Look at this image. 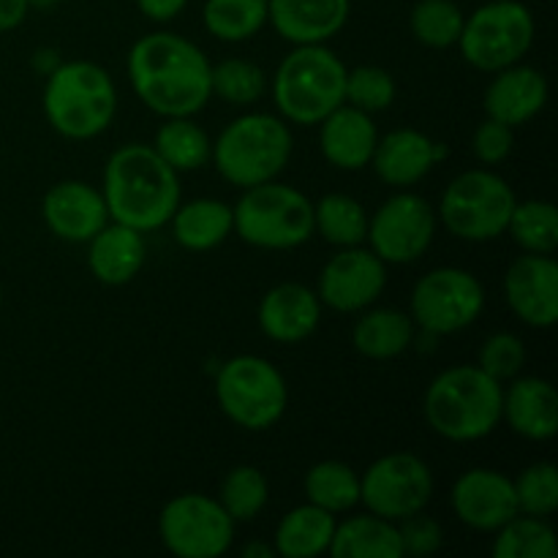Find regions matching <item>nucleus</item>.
Returning <instances> with one entry per match:
<instances>
[{
	"mask_svg": "<svg viewBox=\"0 0 558 558\" xmlns=\"http://www.w3.org/2000/svg\"><path fill=\"white\" fill-rule=\"evenodd\" d=\"M232 232L262 251H292L314 238V202L287 183L243 189L232 207Z\"/></svg>",
	"mask_w": 558,
	"mask_h": 558,
	"instance_id": "7",
	"label": "nucleus"
},
{
	"mask_svg": "<svg viewBox=\"0 0 558 558\" xmlns=\"http://www.w3.org/2000/svg\"><path fill=\"white\" fill-rule=\"evenodd\" d=\"M210 90L232 107H251L267 90V74L245 58H227L210 65Z\"/></svg>",
	"mask_w": 558,
	"mask_h": 558,
	"instance_id": "38",
	"label": "nucleus"
},
{
	"mask_svg": "<svg viewBox=\"0 0 558 558\" xmlns=\"http://www.w3.org/2000/svg\"><path fill=\"white\" fill-rule=\"evenodd\" d=\"M314 232H319L336 248L365 245L368 213L354 196L332 191V194H325L319 202H314Z\"/></svg>",
	"mask_w": 558,
	"mask_h": 558,
	"instance_id": "32",
	"label": "nucleus"
},
{
	"mask_svg": "<svg viewBox=\"0 0 558 558\" xmlns=\"http://www.w3.org/2000/svg\"><path fill=\"white\" fill-rule=\"evenodd\" d=\"M41 218L49 232L65 243H87L112 221L101 189L82 180L54 183L41 199Z\"/></svg>",
	"mask_w": 558,
	"mask_h": 558,
	"instance_id": "18",
	"label": "nucleus"
},
{
	"mask_svg": "<svg viewBox=\"0 0 558 558\" xmlns=\"http://www.w3.org/2000/svg\"><path fill=\"white\" fill-rule=\"evenodd\" d=\"M347 65L327 44L294 47L272 76V101L289 125H319L343 101Z\"/></svg>",
	"mask_w": 558,
	"mask_h": 558,
	"instance_id": "6",
	"label": "nucleus"
},
{
	"mask_svg": "<svg viewBox=\"0 0 558 558\" xmlns=\"http://www.w3.org/2000/svg\"><path fill=\"white\" fill-rule=\"evenodd\" d=\"M58 3H60V0H27V5H31V9H36V11H49V9H54Z\"/></svg>",
	"mask_w": 558,
	"mask_h": 558,
	"instance_id": "48",
	"label": "nucleus"
},
{
	"mask_svg": "<svg viewBox=\"0 0 558 558\" xmlns=\"http://www.w3.org/2000/svg\"><path fill=\"white\" fill-rule=\"evenodd\" d=\"M518 512L550 518L558 510V472L550 461H537L523 469L515 480Z\"/></svg>",
	"mask_w": 558,
	"mask_h": 558,
	"instance_id": "40",
	"label": "nucleus"
},
{
	"mask_svg": "<svg viewBox=\"0 0 558 558\" xmlns=\"http://www.w3.org/2000/svg\"><path fill=\"white\" fill-rule=\"evenodd\" d=\"M49 129L74 142L101 136L118 114L112 74L93 60H65L47 76L41 96Z\"/></svg>",
	"mask_w": 558,
	"mask_h": 558,
	"instance_id": "4",
	"label": "nucleus"
},
{
	"mask_svg": "<svg viewBox=\"0 0 558 558\" xmlns=\"http://www.w3.org/2000/svg\"><path fill=\"white\" fill-rule=\"evenodd\" d=\"M129 82L136 98L161 118H194L213 98L210 60L172 31L147 33L131 47Z\"/></svg>",
	"mask_w": 558,
	"mask_h": 558,
	"instance_id": "1",
	"label": "nucleus"
},
{
	"mask_svg": "<svg viewBox=\"0 0 558 558\" xmlns=\"http://www.w3.org/2000/svg\"><path fill=\"white\" fill-rule=\"evenodd\" d=\"M352 0H267V25L292 47L327 44L347 27Z\"/></svg>",
	"mask_w": 558,
	"mask_h": 558,
	"instance_id": "21",
	"label": "nucleus"
},
{
	"mask_svg": "<svg viewBox=\"0 0 558 558\" xmlns=\"http://www.w3.org/2000/svg\"><path fill=\"white\" fill-rule=\"evenodd\" d=\"M537 22L521 0H490L463 22L458 49L472 69L483 74L521 63L534 47Z\"/></svg>",
	"mask_w": 558,
	"mask_h": 558,
	"instance_id": "10",
	"label": "nucleus"
},
{
	"mask_svg": "<svg viewBox=\"0 0 558 558\" xmlns=\"http://www.w3.org/2000/svg\"><path fill=\"white\" fill-rule=\"evenodd\" d=\"M292 129L281 114L245 112L213 140L210 161L229 185L254 189L278 180L292 161Z\"/></svg>",
	"mask_w": 558,
	"mask_h": 558,
	"instance_id": "5",
	"label": "nucleus"
},
{
	"mask_svg": "<svg viewBox=\"0 0 558 558\" xmlns=\"http://www.w3.org/2000/svg\"><path fill=\"white\" fill-rule=\"evenodd\" d=\"M338 515L322 510V507L305 505L294 507L278 521L272 548L283 558H316L330 554L332 532H336Z\"/></svg>",
	"mask_w": 558,
	"mask_h": 558,
	"instance_id": "28",
	"label": "nucleus"
},
{
	"mask_svg": "<svg viewBox=\"0 0 558 558\" xmlns=\"http://www.w3.org/2000/svg\"><path fill=\"white\" fill-rule=\"evenodd\" d=\"M396 526L403 556H434L436 550H441V545H445V529H441V523L436 521V518H430L425 510L403 518Z\"/></svg>",
	"mask_w": 558,
	"mask_h": 558,
	"instance_id": "42",
	"label": "nucleus"
},
{
	"mask_svg": "<svg viewBox=\"0 0 558 558\" xmlns=\"http://www.w3.org/2000/svg\"><path fill=\"white\" fill-rule=\"evenodd\" d=\"M501 392L505 385L480 365H452L436 374L425 390V423L452 445H472L499 428Z\"/></svg>",
	"mask_w": 558,
	"mask_h": 558,
	"instance_id": "3",
	"label": "nucleus"
},
{
	"mask_svg": "<svg viewBox=\"0 0 558 558\" xmlns=\"http://www.w3.org/2000/svg\"><path fill=\"white\" fill-rule=\"evenodd\" d=\"M526 343L515 336V332H494L483 341L477 352V365L490 376V379L512 381L515 376L523 374L526 368Z\"/></svg>",
	"mask_w": 558,
	"mask_h": 558,
	"instance_id": "41",
	"label": "nucleus"
},
{
	"mask_svg": "<svg viewBox=\"0 0 558 558\" xmlns=\"http://www.w3.org/2000/svg\"><path fill=\"white\" fill-rule=\"evenodd\" d=\"M439 218L425 196L401 189L368 216V248L385 265H412L434 245Z\"/></svg>",
	"mask_w": 558,
	"mask_h": 558,
	"instance_id": "14",
	"label": "nucleus"
},
{
	"mask_svg": "<svg viewBox=\"0 0 558 558\" xmlns=\"http://www.w3.org/2000/svg\"><path fill=\"white\" fill-rule=\"evenodd\" d=\"M398 96L396 76L381 65H357L347 71V87H343V101L363 112L376 114L392 107Z\"/></svg>",
	"mask_w": 558,
	"mask_h": 558,
	"instance_id": "39",
	"label": "nucleus"
},
{
	"mask_svg": "<svg viewBox=\"0 0 558 558\" xmlns=\"http://www.w3.org/2000/svg\"><path fill=\"white\" fill-rule=\"evenodd\" d=\"M185 5H189V0H136V9H140L147 20L161 22V25L178 20L185 11Z\"/></svg>",
	"mask_w": 558,
	"mask_h": 558,
	"instance_id": "44",
	"label": "nucleus"
},
{
	"mask_svg": "<svg viewBox=\"0 0 558 558\" xmlns=\"http://www.w3.org/2000/svg\"><path fill=\"white\" fill-rule=\"evenodd\" d=\"M466 14L456 0H417L409 14V31L414 41L428 49L458 47Z\"/></svg>",
	"mask_w": 558,
	"mask_h": 558,
	"instance_id": "37",
	"label": "nucleus"
},
{
	"mask_svg": "<svg viewBox=\"0 0 558 558\" xmlns=\"http://www.w3.org/2000/svg\"><path fill=\"white\" fill-rule=\"evenodd\" d=\"M303 490L311 505L343 515L360 505V474L343 461H319L305 472Z\"/></svg>",
	"mask_w": 558,
	"mask_h": 558,
	"instance_id": "31",
	"label": "nucleus"
},
{
	"mask_svg": "<svg viewBox=\"0 0 558 558\" xmlns=\"http://www.w3.org/2000/svg\"><path fill=\"white\" fill-rule=\"evenodd\" d=\"M485 287L463 267H436L412 289L409 316L425 336H456L483 316Z\"/></svg>",
	"mask_w": 558,
	"mask_h": 558,
	"instance_id": "11",
	"label": "nucleus"
},
{
	"mask_svg": "<svg viewBox=\"0 0 558 558\" xmlns=\"http://www.w3.org/2000/svg\"><path fill=\"white\" fill-rule=\"evenodd\" d=\"M387 287V265L365 245L338 248L322 267L316 298L338 314H360L381 298Z\"/></svg>",
	"mask_w": 558,
	"mask_h": 558,
	"instance_id": "15",
	"label": "nucleus"
},
{
	"mask_svg": "<svg viewBox=\"0 0 558 558\" xmlns=\"http://www.w3.org/2000/svg\"><path fill=\"white\" fill-rule=\"evenodd\" d=\"M501 392V423L526 441H550L558 434V392L543 376H515Z\"/></svg>",
	"mask_w": 558,
	"mask_h": 558,
	"instance_id": "22",
	"label": "nucleus"
},
{
	"mask_svg": "<svg viewBox=\"0 0 558 558\" xmlns=\"http://www.w3.org/2000/svg\"><path fill=\"white\" fill-rule=\"evenodd\" d=\"M216 401L223 417L243 430H267L281 423L289 387L281 371L259 354L227 360L216 376Z\"/></svg>",
	"mask_w": 558,
	"mask_h": 558,
	"instance_id": "9",
	"label": "nucleus"
},
{
	"mask_svg": "<svg viewBox=\"0 0 558 558\" xmlns=\"http://www.w3.org/2000/svg\"><path fill=\"white\" fill-rule=\"evenodd\" d=\"M31 14L27 0H0V33L16 31Z\"/></svg>",
	"mask_w": 558,
	"mask_h": 558,
	"instance_id": "45",
	"label": "nucleus"
},
{
	"mask_svg": "<svg viewBox=\"0 0 558 558\" xmlns=\"http://www.w3.org/2000/svg\"><path fill=\"white\" fill-rule=\"evenodd\" d=\"M153 150L178 174L196 172L210 163L213 140L199 123H194V118H163L153 140Z\"/></svg>",
	"mask_w": 558,
	"mask_h": 558,
	"instance_id": "30",
	"label": "nucleus"
},
{
	"mask_svg": "<svg viewBox=\"0 0 558 558\" xmlns=\"http://www.w3.org/2000/svg\"><path fill=\"white\" fill-rule=\"evenodd\" d=\"M218 501L234 523H251L262 515V510L270 501V483H267L262 469L240 463L223 474Z\"/></svg>",
	"mask_w": 558,
	"mask_h": 558,
	"instance_id": "36",
	"label": "nucleus"
},
{
	"mask_svg": "<svg viewBox=\"0 0 558 558\" xmlns=\"http://www.w3.org/2000/svg\"><path fill=\"white\" fill-rule=\"evenodd\" d=\"M490 554L494 558H556L558 543L550 518L518 512L494 532Z\"/></svg>",
	"mask_w": 558,
	"mask_h": 558,
	"instance_id": "33",
	"label": "nucleus"
},
{
	"mask_svg": "<svg viewBox=\"0 0 558 558\" xmlns=\"http://www.w3.org/2000/svg\"><path fill=\"white\" fill-rule=\"evenodd\" d=\"M243 556L245 558H272L276 556V548H272V543H259V539H256V543L245 545Z\"/></svg>",
	"mask_w": 558,
	"mask_h": 558,
	"instance_id": "47",
	"label": "nucleus"
},
{
	"mask_svg": "<svg viewBox=\"0 0 558 558\" xmlns=\"http://www.w3.org/2000/svg\"><path fill=\"white\" fill-rule=\"evenodd\" d=\"M505 300L512 314L534 330L558 322V265L554 254H521L505 272Z\"/></svg>",
	"mask_w": 558,
	"mask_h": 558,
	"instance_id": "17",
	"label": "nucleus"
},
{
	"mask_svg": "<svg viewBox=\"0 0 558 558\" xmlns=\"http://www.w3.org/2000/svg\"><path fill=\"white\" fill-rule=\"evenodd\" d=\"M371 169L390 189H412L436 167L434 140L417 129H392L379 136Z\"/></svg>",
	"mask_w": 558,
	"mask_h": 558,
	"instance_id": "24",
	"label": "nucleus"
},
{
	"mask_svg": "<svg viewBox=\"0 0 558 558\" xmlns=\"http://www.w3.org/2000/svg\"><path fill=\"white\" fill-rule=\"evenodd\" d=\"M256 319H259V330L270 341L294 347V343L308 341L319 330L322 303L314 289L305 283L283 281L267 289L265 298L259 300Z\"/></svg>",
	"mask_w": 558,
	"mask_h": 558,
	"instance_id": "19",
	"label": "nucleus"
},
{
	"mask_svg": "<svg viewBox=\"0 0 558 558\" xmlns=\"http://www.w3.org/2000/svg\"><path fill=\"white\" fill-rule=\"evenodd\" d=\"M60 63H63V60H60V52H58V49H54V47H41V49H36V52H33V58H31V65H33V69H36L41 76L52 74V71L58 69Z\"/></svg>",
	"mask_w": 558,
	"mask_h": 558,
	"instance_id": "46",
	"label": "nucleus"
},
{
	"mask_svg": "<svg viewBox=\"0 0 558 558\" xmlns=\"http://www.w3.org/2000/svg\"><path fill=\"white\" fill-rule=\"evenodd\" d=\"M169 227L180 248L205 254V251L218 248L232 234V205L210 199V196L180 202L178 210L169 218Z\"/></svg>",
	"mask_w": 558,
	"mask_h": 558,
	"instance_id": "27",
	"label": "nucleus"
},
{
	"mask_svg": "<svg viewBox=\"0 0 558 558\" xmlns=\"http://www.w3.org/2000/svg\"><path fill=\"white\" fill-rule=\"evenodd\" d=\"M412 316L398 308H365L352 327V347L363 357L387 363L407 352L414 343Z\"/></svg>",
	"mask_w": 558,
	"mask_h": 558,
	"instance_id": "26",
	"label": "nucleus"
},
{
	"mask_svg": "<svg viewBox=\"0 0 558 558\" xmlns=\"http://www.w3.org/2000/svg\"><path fill=\"white\" fill-rule=\"evenodd\" d=\"M507 234L523 254H554L558 248V210L554 202H515Z\"/></svg>",
	"mask_w": 558,
	"mask_h": 558,
	"instance_id": "35",
	"label": "nucleus"
},
{
	"mask_svg": "<svg viewBox=\"0 0 558 558\" xmlns=\"http://www.w3.org/2000/svg\"><path fill=\"white\" fill-rule=\"evenodd\" d=\"M202 22L218 41H251L267 25V0H205Z\"/></svg>",
	"mask_w": 558,
	"mask_h": 558,
	"instance_id": "34",
	"label": "nucleus"
},
{
	"mask_svg": "<svg viewBox=\"0 0 558 558\" xmlns=\"http://www.w3.org/2000/svg\"><path fill=\"white\" fill-rule=\"evenodd\" d=\"M548 96L550 87L543 71L521 60V63L494 71V80L485 87L483 107L488 118L510 129H521L543 112Z\"/></svg>",
	"mask_w": 558,
	"mask_h": 558,
	"instance_id": "20",
	"label": "nucleus"
},
{
	"mask_svg": "<svg viewBox=\"0 0 558 558\" xmlns=\"http://www.w3.org/2000/svg\"><path fill=\"white\" fill-rule=\"evenodd\" d=\"M379 142L374 114L341 104L319 123V150L330 167L341 172H360L371 163Z\"/></svg>",
	"mask_w": 558,
	"mask_h": 558,
	"instance_id": "23",
	"label": "nucleus"
},
{
	"mask_svg": "<svg viewBox=\"0 0 558 558\" xmlns=\"http://www.w3.org/2000/svg\"><path fill=\"white\" fill-rule=\"evenodd\" d=\"M515 147V129L499 123L494 118H485L472 134V153L483 167H499L510 158Z\"/></svg>",
	"mask_w": 558,
	"mask_h": 558,
	"instance_id": "43",
	"label": "nucleus"
},
{
	"mask_svg": "<svg viewBox=\"0 0 558 558\" xmlns=\"http://www.w3.org/2000/svg\"><path fill=\"white\" fill-rule=\"evenodd\" d=\"M101 194L109 218L136 232H158L183 202L180 174L153 150V145L129 142L109 156Z\"/></svg>",
	"mask_w": 558,
	"mask_h": 558,
	"instance_id": "2",
	"label": "nucleus"
},
{
	"mask_svg": "<svg viewBox=\"0 0 558 558\" xmlns=\"http://www.w3.org/2000/svg\"><path fill=\"white\" fill-rule=\"evenodd\" d=\"M434 472L417 452H387L360 474V505L385 521H403L428 510Z\"/></svg>",
	"mask_w": 558,
	"mask_h": 558,
	"instance_id": "12",
	"label": "nucleus"
},
{
	"mask_svg": "<svg viewBox=\"0 0 558 558\" xmlns=\"http://www.w3.org/2000/svg\"><path fill=\"white\" fill-rule=\"evenodd\" d=\"M238 523L207 494H178L158 515V537L178 558H218L234 543Z\"/></svg>",
	"mask_w": 558,
	"mask_h": 558,
	"instance_id": "13",
	"label": "nucleus"
},
{
	"mask_svg": "<svg viewBox=\"0 0 558 558\" xmlns=\"http://www.w3.org/2000/svg\"><path fill=\"white\" fill-rule=\"evenodd\" d=\"M332 558H401V539L392 521L365 512V515L343 518L332 532Z\"/></svg>",
	"mask_w": 558,
	"mask_h": 558,
	"instance_id": "29",
	"label": "nucleus"
},
{
	"mask_svg": "<svg viewBox=\"0 0 558 558\" xmlns=\"http://www.w3.org/2000/svg\"><path fill=\"white\" fill-rule=\"evenodd\" d=\"M450 507L466 529L494 534L518 515L515 485L499 469H469L452 483Z\"/></svg>",
	"mask_w": 558,
	"mask_h": 558,
	"instance_id": "16",
	"label": "nucleus"
},
{
	"mask_svg": "<svg viewBox=\"0 0 558 558\" xmlns=\"http://www.w3.org/2000/svg\"><path fill=\"white\" fill-rule=\"evenodd\" d=\"M0 311H3V292H0Z\"/></svg>",
	"mask_w": 558,
	"mask_h": 558,
	"instance_id": "49",
	"label": "nucleus"
},
{
	"mask_svg": "<svg viewBox=\"0 0 558 558\" xmlns=\"http://www.w3.org/2000/svg\"><path fill=\"white\" fill-rule=\"evenodd\" d=\"M515 191L494 169L480 167L461 172L441 194L436 218L447 232L466 243H488L507 234L512 210H515Z\"/></svg>",
	"mask_w": 558,
	"mask_h": 558,
	"instance_id": "8",
	"label": "nucleus"
},
{
	"mask_svg": "<svg viewBox=\"0 0 558 558\" xmlns=\"http://www.w3.org/2000/svg\"><path fill=\"white\" fill-rule=\"evenodd\" d=\"M147 262L145 234L125 223L109 221L96 238L87 240V267L104 287H125Z\"/></svg>",
	"mask_w": 558,
	"mask_h": 558,
	"instance_id": "25",
	"label": "nucleus"
}]
</instances>
